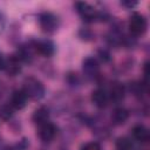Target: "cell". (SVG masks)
<instances>
[{"label":"cell","mask_w":150,"mask_h":150,"mask_svg":"<svg viewBox=\"0 0 150 150\" xmlns=\"http://www.w3.org/2000/svg\"><path fill=\"white\" fill-rule=\"evenodd\" d=\"M38 127V136L42 142H50L56 136V127L49 121Z\"/></svg>","instance_id":"obj_4"},{"label":"cell","mask_w":150,"mask_h":150,"mask_svg":"<svg viewBox=\"0 0 150 150\" xmlns=\"http://www.w3.org/2000/svg\"><path fill=\"white\" fill-rule=\"evenodd\" d=\"M132 137L138 141L139 143H146L150 138V134H149V129L143 125V124H137L132 128Z\"/></svg>","instance_id":"obj_12"},{"label":"cell","mask_w":150,"mask_h":150,"mask_svg":"<svg viewBox=\"0 0 150 150\" xmlns=\"http://www.w3.org/2000/svg\"><path fill=\"white\" fill-rule=\"evenodd\" d=\"M148 28V22L144 15L139 13H134L129 19V29L132 35L139 36L144 34V32Z\"/></svg>","instance_id":"obj_2"},{"label":"cell","mask_w":150,"mask_h":150,"mask_svg":"<svg viewBox=\"0 0 150 150\" xmlns=\"http://www.w3.org/2000/svg\"><path fill=\"white\" fill-rule=\"evenodd\" d=\"M123 6H127L128 8H131V7H134V6H136L137 5V2L136 1H122L121 2Z\"/></svg>","instance_id":"obj_17"},{"label":"cell","mask_w":150,"mask_h":150,"mask_svg":"<svg viewBox=\"0 0 150 150\" xmlns=\"http://www.w3.org/2000/svg\"><path fill=\"white\" fill-rule=\"evenodd\" d=\"M48 120H49V109L47 107H40L33 114V121L38 125L48 122Z\"/></svg>","instance_id":"obj_14"},{"label":"cell","mask_w":150,"mask_h":150,"mask_svg":"<svg viewBox=\"0 0 150 150\" xmlns=\"http://www.w3.org/2000/svg\"><path fill=\"white\" fill-rule=\"evenodd\" d=\"M4 67H5V59L0 53V69H4Z\"/></svg>","instance_id":"obj_18"},{"label":"cell","mask_w":150,"mask_h":150,"mask_svg":"<svg viewBox=\"0 0 150 150\" xmlns=\"http://www.w3.org/2000/svg\"><path fill=\"white\" fill-rule=\"evenodd\" d=\"M27 95L26 93L22 90V89H18V90H14L12 96H11V105L16 109V110H20L22 108L26 107L27 104Z\"/></svg>","instance_id":"obj_8"},{"label":"cell","mask_w":150,"mask_h":150,"mask_svg":"<svg viewBox=\"0 0 150 150\" xmlns=\"http://www.w3.org/2000/svg\"><path fill=\"white\" fill-rule=\"evenodd\" d=\"M21 62L22 61L16 55H12L7 60H5V67H4V69L11 76H15L21 70Z\"/></svg>","instance_id":"obj_9"},{"label":"cell","mask_w":150,"mask_h":150,"mask_svg":"<svg viewBox=\"0 0 150 150\" xmlns=\"http://www.w3.org/2000/svg\"><path fill=\"white\" fill-rule=\"evenodd\" d=\"M81 150H102V148H101V145H100L98 143H96V142H89V143L84 144V145L81 148Z\"/></svg>","instance_id":"obj_16"},{"label":"cell","mask_w":150,"mask_h":150,"mask_svg":"<svg viewBox=\"0 0 150 150\" xmlns=\"http://www.w3.org/2000/svg\"><path fill=\"white\" fill-rule=\"evenodd\" d=\"M75 6H76V9H77L79 14L86 21H94L98 16V13L95 11V8H93L87 2H76Z\"/></svg>","instance_id":"obj_6"},{"label":"cell","mask_w":150,"mask_h":150,"mask_svg":"<svg viewBox=\"0 0 150 150\" xmlns=\"http://www.w3.org/2000/svg\"><path fill=\"white\" fill-rule=\"evenodd\" d=\"M117 150H132V142L128 137H120L116 141Z\"/></svg>","instance_id":"obj_15"},{"label":"cell","mask_w":150,"mask_h":150,"mask_svg":"<svg viewBox=\"0 0 150 150\" xmlns=\"http://www.w3.org/2000/svg\"><path fill=\"white\" fill-rule=\"evenodd\" d=\"M82 69L87 76L94 77V76H97V74L100 73V63L95 57L89 56V57L84 59V61L82 63Z\"/></svg>","instance_id":"obj_7"},{"label":"cell","mask_w":150,"mask_h":150,"mask_svg":"<svg viewBox=\"0 0 150 150\" xmlns=\"http://www.w3.org/2000/svg\"><path fill=\"white\" fill-rule=\"evenodd\" d=\"M91 101L97 108H105L108 102H109V96L108 93L104 89L97 88L93 91L91 94Z\"/></svg>","instance_id":"obj_11"},{"label":"cell","mask_w":150,"mask_h":150,"mask_svg":"<svg viewBox=\"0 0 150 150\" xmlns=\"http://www.w3.org/2000/svg\"><path fill=\"white\" fill-rule=\"evenodd\" d=\"M59 18L50 12H45L39 15V25L41 29L46 33L55 32L59 27Z\"/></svg>","instance_id":"obj_3"},{"label":"cell","mask_w":150,"mask_h":150,"mask_svg":"<svg viewBox=\"0 0 150 150\" xmlns=\"http://www.w3.org/2000/svg\"><path fill=\"white\" fill-rule=\"evenodd\" d=\"M22 90L26 93L27 97L32 100H41L45 96V87L42 82L34 77L25 79Z\"/></svg>","instance_id":"obj_1"},{"label":"cell","mask_w":150,"mask_h":150,"mask_svg":"<svg viewBox=\"0 0 150 150\" xmlns=\"http://www.w3.org/2000/svg\"><path fill=\"white\" fill-rule=\"evenodd\" d=\"M124 95H125V89L122 83H120V82L111 83L110 89L108 91L109 100H111L114 102H121L124 98Z\"/></svg>","instance_id":"obj_10"},{"label":"cell","mask_w":150,"mask_h":150,"mask_svg":"<svg viewBox=\"0 0 150 150\" xmlns=\"http://www.w3.org/2000/svg\"><path fill=\"white\" fill-rule=\"evenodd\" d=\"M110 117H111L112 123L118 125V124H123V123L128 120L129 112H128L127 109H124V108H122V107H117V108H115V109L112 110Z\"/></svg>","instance_id":"obj_13"},{"label":"cell","mask_w":150,"mask_h":150,"mask_svg":"<svg viewBox=\"0 0 150 150\" xmlns=\"http://www.w3.org/2000/svg\"><path fill=\"white\" fill-rule=\"evenodd\" d=\"M33 48L42 56H52L55 52V46L50 40H39L33 43Z\"/></svg>","instance_id":"obj_5"}]
</instances>
